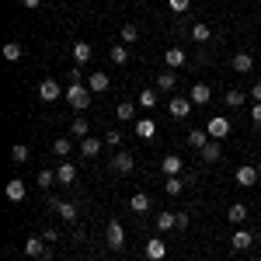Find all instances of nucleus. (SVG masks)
I'll use <instances>...</instances> for the list:
<instances>
[{
  "mask_svg": "<svg viewBox=\"0 0 261 261\" xmlns=\"http://www.w3.org/2000/svg\"><path fill=\"white\" fill-rule=\"evenodd\" d=\"M66 101H70L77 112H84V108L91 105V87H87L84 81H73L70 87H66Z\"/></svg>",
  "mask_w": 261,
  "mask_h": 261,
  "instance_id": "f257e3e1",
  "label": "nucleus"
},
{
  "mask_svg": "<svg viewBox=\"0 0 261 261\" xmlns=\"http://www.w3.org/2000/svg\"><path fill=\"white\" fill-rule=\"evenodd\" d=\"M105 244H108L112 251H122V247H125V226H122L119 220H112L105 226Z\"/></svg>",
  "mask_w": 261,
  "mask_h": 261,
  "instance_id": "f03ea898",
  "label": "nucleus"
},
{
  "mask_svg": "<svg viewBox=\"0 0 261 261\" xmlns=\"http://www.w3.org/2000/svg\"><path fill=\"white\" fill-rule=\"evenodd\" d=\"M195 105H192V98H185V94H178V98L167 101V112L174 115V119H188V112H192Z\"/></svg>",
  "mask_w": 261,
  "mask_h": 261,
  "instance_id": "7ed1b4c3",
  "label": "nucleus"
},
{
  "mask_svg": "<svg viewBox=\"0 0 261 261\" xmlns=\"http://www.w3.org/2000/svg\"><path fill=\"white\" fill-rule=\"evenodd\" d=\"M233 178H237V185H241V188H251V185H254L261 174H258V167H251V164H241V167L233 171Z\"/></svg>",
  "mask_w": 261,
  "mask_h": 261,
  "instance_id": "20e7f679",
  "label": "nucleus"
},
{
  "mask_svg": "<svg viewBox=\"0 0 261 261\" xmlns=\"http://www.w3.org/2000/svg\"><path fill=\"white\" fill-rule=\"evenodd\" d=\"M164 63H167V70H178V66L188 63V53L178 49V45H171V49H164Z\"/></svg>",
  "mask_w": 261,
  "mask_h": 261,
  "instance_id": "39448f33",
  "label": "nucleus"
},
{
  "mask_svg": "<svg viewBox=\"0 0 261 261\" xmlns=\"http://www.w3.org/2000/svg\"><path fill=\"white\" fill-rule=\"evenodd\" d=\"M49 209H56L66 223H77V205L73 202H63V199H49Z\"/></svg>",
  "mask_w": 261,
  "mask_h": 261,
  "instance_id": "423d86ee",
  "label": "nucleus"
},
{
  "mask_svg": "<svg viewBox=\"0 0 261 261\" xmlns=\"http://www.w3.org/2000/svg\"><path fill=\"white\" fill-rule=\"evenodd\" d=\"M205 133H209L213 140H223V136L230 133V122L223 119V115H213V119H209V125H205Z\"/></svg>",
  "mask_w": 261,
  "mask_h": 261,
  "instance_id": "0eeeda50",
  "label": "nucleus"
},
{
  "mask_svg": "<svg viewBox=\"0 0 261 261\" xmlns=\"http://www.w3.org/2000/svg\"><path fill=\"white\" fill-rule=\"evenodd\" d=\"M60 94H63V91H60V84L53 81V77H49V81H42V84H39V98L45 101V105H53V101L60 98Z\"/></svg>",
  "mask_w": 261,
  "mask_h": 261,
  "instance_id": "6e6552de",
  "label": "nucleus"
},
{
  "mask_svg": "<svg viewBox=\"0 0 261 261\" xmlns=\"http://www.w3.org/2000/svg\"><path fill=\"white\" fill-rule=\"evenodd\" d=\"M112 167H115L119 174H133V167H136V161H133V153H125V150H119V153L112 157Z\"/></svg>",
  "mask_w": 261,
  "mask_h": 261,
  "instance_id": "1a4fd4ad",
  "label": "nucleus"
},
{
  "mask_svg": "<svg viewBox=\"0 0 261 261\" xmlns=\"http://www.w3.org/2000/svg\"><path fill=\"white\" fill-rule=\"evenodd\" d=\"M188 98H192V105H209V98H213V87H209V84H192Z\"/></svg>",
  "mask_w": 261,
  "mask_h": 261,
  "instance_id": "9d476101",
  "label": "nucleus"
},
{
  "mask_svg": "<svg viewBox=\"0 0 261 261\" xmlns=\"http://www.w3.org/2000/svg\"><path fill=\"white\" fill-rule=\"evenodd\" d=\"M4 195H7L11 202H21L24 195H28V188H24V181H21V178H11V181H7V188H4Z\"/></svg>",
  "mask_w": 261,
  "mask_h": 261,
  "instance_id": "9b49d317",
  "label": "nucleus"
},
{
  "mask_svg": "<svg viewBox=\"0 0 261 261\" xmlns=\"http://www.w3.org/2000/svg\"><path fill=\"white\" fill-rule=\"evenodd\" d=\"M146 258H150V261H164V258H167V244H164L161 237L146 241Z\"/></svg>",
  "mask_w": 261,
  "mask_h": 261,
  "instance_id": "f8f14e48",
  "label": "nucleus"
},
{
  "mask_svg": "<svg viewBox=\"0 0 261 261\" xmlns=\"http://www.w3.org/2000/svg\"><path fill=\"white\" fill-rule=\"evenodd\" d=\"M70 53H73V63H77V66L91 63V56H94V49H91L87 42H73V49H70Z\"/></svg>",
  "mask_w": 261,
  "mask_h": 261,
  "instance_id": "ddd939ff",
  "label": "nucleus"
},
{
  "mask_svg": "<svg viewBox=\"0 0 261 261\" xmlns=\"http://www.w3.org/2000/svg\"><path fill=\"white\" fill-rule=\"evenodd\" d=\"M220 153H223V150H220V140H209V143L199 150V157H202L205 164H216V161H220Z\"/></svg>",
  "mask_w": 261,
  "mask_h": 261,
  "instance_id": "4468645a",
  "label": "nucleus"
},
{
  "mask_svg": "<svg viewBox=\"0 0 261 261\" xmlns=\"http://www.w3.org/2000/svg\"><path fill=\"white\" fill-rule=\"evenodd\" d=\"M157 101H161V91H157V87H146V91H143L140 98H136V105L150 112V108H157Z\"/></svg>",
  "mask_w": 261,
  "mask_h": 261,
  "instance_id": "2eb2a0df",
  "label": "nucleus"
},
{
  "mask_svg": "<svg viewBox=\"0 0 261 261\" xmlns=\"http://www.w3.org/2000/svg\"><path fill=\"white\" fill-rule=\"evenodd\" d=\"M233 70H237V73H251V70H254V56H251L247 49L237 53V56H233Z\"/></svg>",
  "mask_w": 261,
  "mask_h": 261,
  "instance_id": "dca6fc26",
  "label": "nucleus"
},
{
  "mask_svg": "<svg viewBox=\"0 0 261 261\" xmlns=\"http://www.w3.org/2000/svg\"><path fill=\"white\" fill-rule=\"evenodd\" d=\"M87 87H91V94H105V91L112 87V81H108L105 73H91V77H87Z\"/></svg>",
  "mask_w": 261,
  "mask_h": 261,
  "instance_id": "f3484780",
  "label": "nucleus"
},
{
  "mask_svg": "<svg viewBox=\"0 0 261 261\" xmlns=\"http://www.w3.org/2000/svg\"><path fill=\"white\" fill-rule=\"evenodd\" d=\"M56 181H60V185H73V181H77V167L70 161L60 164V167H56Z\"/></svg>",
  "mask_w": 261,
  "mask_h": 261,
  "instance_id": "a211bd4d",
  "label": "nucleus"
},
{
  "mask_svg": "<svg viewBox=\"0 0 261 261\" xmlns=\"http://www.w3.org/2000/svg\"><path fill=\"white\" fill-rule=\"evenodd\" d=\"M161 171H164V178H174V174H181V157L167 153V157L161 161Z\"/></svg>",
  "mask_w": 261,
  "mask_h": 261,
  "instance_id": "6ab92c4d",
  "label": "nucleus"
},
{
  "mask_svg": "<svg viewBox=\"0 0 261 261\" xmlns=\"http://www.w3.org/2000/svg\"><path fill=\"white\" fill-rule=\"evenodd\" d=\"M226 220L233 223V226H241V223L247 220V205H244V202H233V205L226 209Z\"/></svg>",
  "mask_w": 261,
  "mask_h": 261,
  "instance_id": "aec40b11",
  "label": "nucleus"
},
{
  "mask_svg": "<svg viewBox=\"0 0 261 261\" xmlns=\"http://www.w3.org/2000/svg\"><path fill=\"white\" fill-rule=\"evenodd\" d=\"M251 244H254V237H251L247 230H237V233L230 237V247H233V251H247Z\"/></svg>",
  "mask_w": 261,
  "mask_h": 261,
  "instance_id": "412c9836",
  "label": "nucleus"
},
{
  "mask_svg": "<svg viewBox=\"0 0 261 261\" xmlns=\"http://www.w3.org/2000/svg\"><path fill=\"white\" fill-rule=\"evenodd\" d=\"M136 136H140V140H153V136H157L153 119H140V122H136Z\"/></svg>",
  "mask_w": 261,
  "mask_h": 261,
  "instance_id": "4be33fe9",
  "label": "nucleus"
},
{
  "mask_svg": "<svg viewBox=\"0 0 261 261\" xmlns=\"http://www.w3.org/2000/svg\"><path fill=\"white\" fill-rule=\"evenodd\" d=\"M108 60L115 63V66H125V63H129V49H125V42H122V45H112V49H108Z\"/></svg>",
  "mask_w": 261,
  "mask_h": 261,
  "instance_id": "5701e85b",
  "label": "nucleus"
},
{
  "mask_svg": "<svg viewBox=\"0 0 261 261\" xmlns=\"http://www.w3.org/2000/svg\"><path fill=\"white\" fill-rule=\"evenodd\" d=\"M174 84H178L174 70H164L161 77H157V91H161V94H167V91H174Z\"/></svg>",
  "mask_w": 261,
  "mask_h": 261,
  "instance_id": "b1692460",
  "label": "nucleus"
},
{
  "mask_svg": "<svg viewBox=\"0 0 261 261\" xmlns=\"http://www.w3.org/2000/svg\"><path fill=\"white\" fill-rule=\"evenodd\" d=\"M129 209H133V213H146V209H150V195H146V192H133Z\"/></svg>",
  "mask_w": 261,
  "mask_h": 261,
  "instance_id": "393cba45",
  "label": "nucleus"
},
{
  "mask_svg": "<svg viewBox=\"0 0 261 261\" xmlns=\"http://www.w3.org/2000/svg\"><path fill=\"white\" fill-rule=\"evenodd\" d=\"M157 230H161V233L178 230V213H161V216H157Z\"/></svg>",
  "mask_w": 261,
  "mask_h": 261,
  "instance_id": "a878e982",
  "label": "nucleus"
},
{
  "mask_svg": "<svg viewBox=\"0 0 261 261\" xmlns=\"http://www.w3.org/2000/svg\"><path fill=\"white\" fill-rule=\"evenodd\" d=\"M209 140H213V136H209L205 129H192V133H188V146H195V150H202Z\"/></svg>",
  "mask_w": 261,
  "mask_h": 261,
  "instance_id": "bb28decb",
  "label": "nucleus"
},
{
  "mask_svg": "<svg viewBox=\"0 0 261 261\" xmlns=\"http://www.w3.org/2000/svg\"><path fill=\"white\" fill-rule=\"evenodd\" d=\"M81 153H84V157H98V153H101V140H94V136L81 140Z\"/></svg>",
  "mask_w": 261,
  "mask_h": 261,
  "instance_id": "cd10ccee",
  "label": "nucleus"
},
{
  "mask_svg": "<svg viewBox=\"0 0 261 261\" xmlns=\"http://www.w3.org/2000/svg\"><path fill=\"white\" fill-rule=\"evenodd\" d=\"M21 56H24L21 42H7V45H4V60H7V63H18Z\"/></svg>",
  "mask_w": 261,
  "mask_h": 261,
  "instance_id": "c85d7f7f",
  "label": "nucleus"
},
{
  "mask_svg": "<svg viewBox=\"0 0 261 261\" xmlns=\"http://www.w3.org/2000/svg\"><path fill=\"white\" fill-rule=\"evenodd\" d=\"M192 39H195V42H209V39H213V28H209L205 21H199V24H192Z\"/></svg>",
  "mask_w": 261,
  "mask_h": 261,
  "instance_id": "c756f323",
  "label": "nucleus"
},
{
  "mask_svg": "<svg viewBox=\"0 0 261 261\" xmlns=\"http://www.w3.org/2000/svg\"><path fill=\"white\" fill-rule=\"evenodd\" d=\"M53 153H56V157H70V153H73V143L66 140V136H60V140L53 143Z\"/></svg>",
  "mask_w": 261,
  "mask_h": 261,
  "instance_id": "7c9ffc66",
  "label": "nucleus"
},
{
  "mask_svg": "<svg viewBox=\"0 0 261 261\" xmlns=\"http://www.w3.org/2000/svg\"><path fill=\"white\" fill-rule=\"evenodd\" d=\"M181 188H185L181 174H174V178H164V192H167V195H181Z\"/></svg>",
  "mask_w": 261,
  "mask_h": 261,
  "instance_id": "2f4dec72",
  "label": "nucleus"
},
{
  "mask_svg": "<svg viewBox=\"0 0 261 261\" xmlns=\"http://www.w3.org/2000/svg\"><path fill=\"white\" fill-rule=\"evenodd\" d=\"M70 133H73L77 140H87V133H91V125H87V119H73V125H70Z\"/></svg>",
  "mask_w": 261,
  "mask_h": 261,
  "instance_id": "473e14b6",
  "label": "nucleus"
},
{
  "mask_svg": "<svg viewBox=\"0 0 261 261\" xmlns=\"http://www.w3.org/2000/svg\"><path fill=\"white\" fill-rule=\"evenodd\" d=\"M11 161H14V164L28 161V146H24V143H14V146H11Z\"/></svg>",
  "mask_w": 261,
  "mask_h": 261,
  "instance_id": "72a5a7b5",
  "label": "nucleus"
},
{
  "mask_svg": "<svg viewBox=\"0 0 261 261\" xmlns=\"http://www.w3.org/2000/svg\"><path fill=\"white\" fill-rule=\"evenodd\" d=\"M226 105H230V108H244V91L230 87V91H226Z\"/></svg>",
  "mask_w": 261,
  "mask_h": 261,
  "instance_id": "f704fd0d",
  "label": "nucleus"
},
{
  "mask_svg": "<svg viewBox=\"0 0 261 261\" xmlns=\"http://www.w3.org/2000/svg\"><path fill=\"white\" fill-rule=\"evenodd\" d=\"M133 108H136L133 101H119V108H115V115H119L122 122H129V119H133Z\"/></svg>",
  "mask_w": 261,
  "mask_h": 261,
  "instance_id": "c9c22d12",
  "label": "nucleus"
},
{
  "mask_svg": "<svg viewBox=\"0 0 261 261\" xmlns=\"http://www.w3.org/2000/svg\"><path fill=\"white\" fill-rule=\"evenodd\" d=\"M39 185L45 188V192H49V188L56 185V171H49V167H45V171H39Z\"/></svg>",
  "mask_w": 261,
  "mask_h": 261,
  "instance_id": "e433bc0d",
  "label": "nucleus"
},
{
  "mask_svg": "<svg viewBox=\"0 0 261 261\" xmlns=\"http://www.w3.org/2000/svg\"><path fill=\"white\" fill-rule=\"evenodd\" d=\"M140 39V28L136 24H122V42H136Z\"/></svg>",
  "mask_w": 261,
  "mask_h": 261,
  "instance_id": "4c0bfd02",
  "label": "nucleus"
},
{
  "mask_svg": "<svg viewBox=\"0 0 261 261\" xmlns=\"http://www.w3.org/2000/svg\"><path fill=\"white\" fill-rule=\"evenodd\" d=\"M42 241H45V244H56V241H60V230H56V226H45V230H42Z\"/></svg>",
  "mask_w": 261,
  "mask_h": 261,
  "instance_id": "58836bf2",
  "label": "nucleus"
},
{
  "mask_svg": "<svg viewBox=\"0 0 261 261\" xmlns=\"http://www.w3.org/2000/svg\"><path fill=\"white\" fill-rule=\"evenodd\" d=\"M167 4H171V11H174V14H185L192 0H167Z\"/></svg>",
  "mask_w": 261,
  "mask_h": 261,
  "instance_id": "ea45409f",
  "label": "nucleus"
},
{
  "mask_svg": "<svg viewBox=\"0 0 261 261\" xmlns=\"http://www.w3.org/2000/svg\"><path fill=\"white\" fill-rule=\"evenodd\" d=\"M251 122H254V125H261V101H254V105H251Z\"/></svg>",
  "mask_w": 261,
  "mask_h": 261,
  "instance_id": "a19ab883",
  "label": "nucleus"
},
{
  "mask_svg": "<svg viewBox=\"0 0 261 261\" xmlns=\"http://www.w3.org/2000/svg\"><path fill=\"white\" fill-rule=\"evenodd\" d=\"M105 143H108V146H119V143H122V133H105Z\"/></svg>",
  "mask_w": 261,
  "mask_h": 261,
  "instance_id": "79ce46f5",
  "label": "nucleus"
},
{
  "mask_svg": "<svg viewBox=\"0 0 261 261\" xmlns=\"http://www.w3.org/2000/svg\"><path fill=\"white\" fill-rule=\"evenodd\" d=\"M188 220H192L188 213H178V230H188Z\"/></svg>",
  "mask_w": 261,
  "mask_h": 261,
  "instance_id": "37998d69",
  "label": "nucleus"
},
{
  "mask_svg": "<svg viewBox=\"0 0 261 261\" xmlns=\"http://www.w3.org/2000/svg\"><path fill=\"white\" fill-rule=\"evenodd\" d=\"M21 7L24 11H35V7H42V0H21Z\"/></svg>",
  "mask_w": 261,
  "mask_h": 261,
  "instance_id": "c03bdc74",
  "label": "nucleus"
},
{
  "mask_svg": "<svg viewBox=\"0 0 261 261\" xmlns=\"http://www.w3.org/2000/svg\"><path fill=\"white\" fill-rule=\"evenodd\" d=\"M251 98H254V101H261V84H254V87H251Z\"/></svg>",
  "mask_w": 261,
  "mask_h": 261,
  "instance_id": "a18cd8bd",
  "label": "nucleus"
},
{
  "mask_svg": "<svg viewBox=\"0 0 261 261\" xmlns=\"http://www.w3.org/2000/svg\"><path fill=\"white\" fill-rule=\"evenodd\" d=\"M258 174H261V161H258Z\"/></svg>",
  "mask_w": 261,
  "mask_h": 261,
  "instance_id": "49530a36",
  "label": "nucleus"
}]
</instances>
